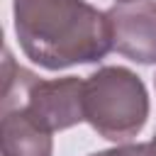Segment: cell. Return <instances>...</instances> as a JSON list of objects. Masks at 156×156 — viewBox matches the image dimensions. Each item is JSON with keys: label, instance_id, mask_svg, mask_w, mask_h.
<instances>
[{"label": "cell", "instance_id": "6da1fadb", "mask_svg": "<svg viewBox=\"0 0 156 156\" xmlns=\"http://www.w3.org/2000/svg\"><path fill=\"white\" fill-rule=\"evenodd\" d=\"M12 12L24 56L46 71L98 63L112 51L107 12L85 0H15Z\"/></svg>", "mask_w": 156, "mask_h": 156}, {"label": "cell", "instance_id": "52a82bcc", "mask_svg": "<svg viewBox=\"0 0 156 156\" xmlns=\"http://www.w3.org/2000/svg\"><path fill=\"white\" fill-rule=\"evenodd\" d=\"M149 144H151V149H154V156H156V134H154V139H151Z\"/></svg>", "mask_w": 156, "mask_h": 156}, {"label": "cell", "instance_id": "9c48e42d", "mask_svg": "<svg viewBox=\"0 0 156 156\" xmlns=\"http://www.w3.org/2000/svg\"><path fill=\"white\" fill-rule=\"evenodd\" d=\"M117 2H127V0H117Z\"/></svg>", "mask_w": 156, "mask_h": 156}, {"label": "cell", "instance_id": "ba28073f", "mask_svg": "<svg viewBox=\"0 0 156 156\" xmlns=\"http://www.w3.org/2000/svg\"><path fill=\"white\" fill-rule=\"evenodd\" d=\"M154 85H156V76H154Z\"/></svg>", "mask_w": 156, "mask_h": 156}, {"label": "cell", "instance_id": "8992f818", "mask_svg": "<svg viewBox=\"0 0 156 156\" xmlns=\"http://www.w3.org/2000/svg\"><path fill=\"white\" fill-rule=\"evenodd\" d=\"M90 156H154V149H151V144H122L115 149L95 151Z\"/></svg>", "mask_w": 156, "mask_h": 156}, {"label": "cell", "instance_id": "277c9868", "mask_svg": "<svg viewBox=\"0 0 156 156\" xmlns=\"http://www.w3.org/2000/svg\"><path fill=\"white\" fill-rule=\"evenodd\" d=\"M105 12L112 49L134 63H156V0L115 2Z\"/></svg>", "mask_w": 156, "mask_h": 156}, {"label": "cell", "instance_id": "3957f363", "mask_svg": "<svg viewBox=\"0 0 156 156\" xmlns=\"http://www.w3.org/2000/svg\"><path fill=\"white\" fill-rule=\"evenodd\" d=\"M85 80L76 76L66 78H39L29 68L15 63L10 49L2 61V107H20L44 129L63 132L85 122L83 112Z\"/></svg>", "mask_w": 156, "mask_h": 156}, {"label": "cell", "instance_id": "5b68a950", "mask_svg": "<svg viewBox=\"0 0 156 156\" xmlns=\"http://www.w3.org/2000/svg\"><path fill=\"white\" fill-rule=\"evenodd\" d=\"M0 149L2 156H54V139L49 129L20 107H2Z\"/></svg>", "mask_w": 156, "mask_h": 156}, {"label": "cell", "instance_id": "7a4b0ae2", "mask_svg": "<svg viewBox=\"0 0 156 156\" xmlns=\"http://www.w3.org/2000/svg\"><path fill=\"white\" fill-rule=\"evenodd\" d=\"M83 112L102 139L129 141L149 119L146 85L127 66H102L85 78Z\"/></svg>", "mask_w": 156, "mask_h": 156}]
</instances>
